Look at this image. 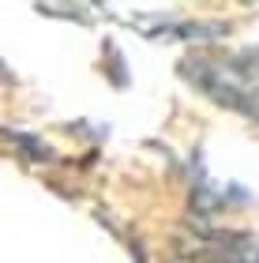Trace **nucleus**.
<instances>
[{
    "mask_svg": "<svg viewBox=\"0 0 259 263\" xmlns=\"http://www.w3.org/2000/svg\"><path fill=\"white\" fill-rule=\"evenodd\" d=\"M184 71L195 76L192 83L203 87L214 102L259 121V49L237 57H192L184 61Z\"/></svg>",
    "mask_w": 259,
    "mask_h": 263,
    "instance_id": "1",
    "label": "nucleus"
}]
</instances>
